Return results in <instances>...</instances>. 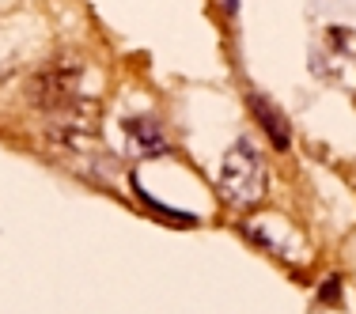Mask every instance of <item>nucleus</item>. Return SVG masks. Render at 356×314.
<instances>
[{
    "mask_svg": "<svg viewBox=\"0 0 356 314\" xmlns=\"http://www.w3.org/2000/svg\"><path fill=\"white\" fill-rule=\"evenodd\" d=\"M220 193L232 208H250L266 193V171H261V156L254 151L250 140H235L220 167Z\"/></svg>",
    "mask_w": 356,
    "mask_h": 314,
    "instance_id": "1",
    "label": "nucleus"
},
{
    "mask_svg": "<svg viewBox=\"0 0 356 314\" xmlns=\"http://www.w3.org/2000/svg\"><path fill=\"white\" fill-rule=\"evenodd\" d=\"M76 99H80V65L69 61V57H49L31 76V103L46 110L49 117L69 110Z\"/></svg>",
    "mask_w": 356,
    "mask_h": 314,
    "instance_id": "2",
    "label": "nucleus"
},
{
    "mask_svg": "<svg viewBox=\"0 0 356 314\" xmlns=\"http://www.w3.org/2000/svg\"><path fill=\"white\" fill-rule=\"evenodd\" d=\"M247 106H250V114L258 117V125L266 129V137H269V144H273L277 151H288V148H292V129H288L284 114H281L273 103H269L266 95L250 91V95H247Z\"/></svg>",
    "mask_w": 356,
    "mask_h": 314,
    "instance_id": "3",
    "label": "nucleus"
},
{
    "mask_svg": "<svg viewBox=\"0 0 356 314\" xmlns=\"http://www.w3.org/2000/svg\"><path fill=\"white\" fill-rule=\"evenodd\" d=\"M125 133H129V140H133V148H137V156H163L167 140H163V133H159V125L152 122V117H129Z\"/></svg>",
    "mask_w": 356,
    "mask_h": 314,
    "instance_id": "4",
    "label": "nucleus"
},
{
    "mask_svg": "<svg viewBox=\"0 0 356 314\" xmlns=\"http://www.w3.org/2000/svg\"><path fill=\"white\" fill-rule=\"evenodd\" d=\"M8 72H12V65H8V61H0V83L8 80Z\"/></svg>",
    "mask_w": 356,
    "mask_h": 314,
    "instance_id": "5",
    "label": "nucleus"
}]
</instances>
